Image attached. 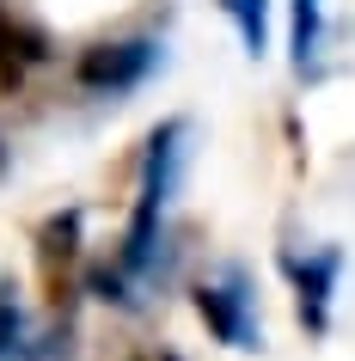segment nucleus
<instances>
[{"label":"nucleus","mask_w":355,"mask_h":361,"mask_svg":"<svg viewBox=\"0 0 355 361\" xmlns=\"http://www.w3.org/2000/svg\"><path fill=\"white\" fill-rule=\"evenodd\" d=\"M184 141H190V123H160L148 141V171H141V196H135V221L129 233H123V257H116V269L123 276H141V269L153 264V233H160V214H166V202L178 196V178H184Z\"/></svg>","instance_id":"f257e3e1"},{"label":"nucleus","mask_w":355,"mask_h":361,"mask_svg":"<svg viewBox=\"0 0 355 361\" xmlns=\"http://www.w3.org/2000/svg\"><path fill=\"white\" fill-rule=\"evenodd\" d=\"M153 61H160V43L148 37H129V43H92L86 56H80V86L86 92H135L141 80L153 74Z\"/></svg>","instance_id":"f03ea898"},{"label":"nucleus","mask_w":355,"mask_h":361,"mask_svg":"<svg viewBox=\"0 0 355 361\" xmlns=\"http://www.w3.org/2000/svg\"><path fill=\"white\" fill-rule=\"evenodd\" d=\"M196 312H203V324L221 343H233V349H258V343H263L258 319H251V288H245L239 269H227L221 282L196 288Z\"/></svg>","instance_id":"7ed1b4c3"},{"label":"nucleus","mask_w":355,"mask_h":361,"mask_svg":"<svg viewBox=\"0 0 355 361\" xmlns=\"http://www.w3.org/2000/svg\"><path fill=\"white\" fill-rule=\"evenodd\" d=\"M282 276H288L294 294H300V324H306L313 337H325V324H331V288H337V276H343V251H313V257L288 251V257H282Z\"/></svg>","instance_id":"20e7f679"},{"label":"nucleus","mask_w":355,"mask_h":361,"mask_svg":"<svg viewBox=\"0 0 355 361\" xmlns=\"http://www.w3.org/2000/svg\"><path fill=\"white\" fill-rule=\"evenodd\" d=\"M0 361H68V343L37 337V331L25 324V312L0 294Z\"/></svg>","instance_id":"39448f33"},{"label":"nucleus","mask_w":355,"mask_h":361,"mask_svg":"<svg viewBox=\"0 0 355 361\" xmlns=\"http://www.w3.org/2000/svg\"><path fill=\"white\" fill-rule=\"evenodd\" d=\"M49 56V43H43V31H31V25H19L6 6H0V92H13L25 80V68L31 61Z\"/></svg>","instance_id":"423d86ee"},{"label":"nucleus","mask_w":355,"mask_h":361,"mask_svg":"<svg viewBox=\"0 0 355 361\" xmlns=\"http://www.w3.org/2000/svg\"><path fill=\"white\" fill-rule=\"evenodd\" d=\"M325 0H294V31H288V49H294V74H318V31H325Z\"/></svg>","instance_id":"0eeeda50"},{"label":"nucleus","mask_w":355,"mask_h":361,"mask_svg":"<svg viewBox=\"0 0 355 361\" xmlns=\"http://www.w3.org/2000/svg\"><path fill=\"white\" fill-rule=\"evenodd\" d=\"M221 13L233 19L245 56H263L270 49V0H221Z\"/></svg>","instance_id":"6e6552de"},{"label":"nucleus","mask_w":355,"mask_h":361,"mask_svg":"<svg viewBox=\"0 0 355 361\" xmlns=\"http://www.w3.org/2000/svg\"><path fill=\"white\" fill-rule=\"evenodd\" d=\"M141 361H172V355H141Z\"/></svg>","instance_id":"1a4fd4ad"}]
</instances>
